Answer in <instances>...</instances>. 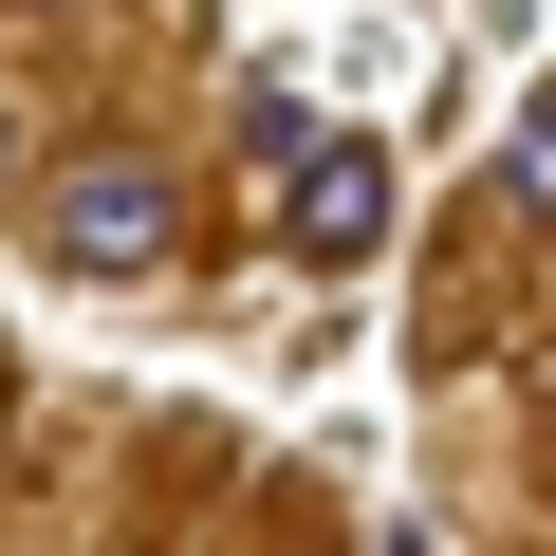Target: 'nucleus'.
Masks as SVG:
<instances>
[{
    "instance_id": "nucleus-5",
    "label": "nucleus",
    "mask_w": 556,
    "mask_h": 556,
    "mask_svg": "<svg viewBox=\"0 0 556 556\" xmlns=\"http://www.w3.org/2000/svg\"><path fill=\"white\" fill-rule=\"evenodd\" d=\"M20 20H75V0H20Z\"/></svg>"
},
{
    "instance_id": "nucleus-4",
    "label": "nucleus",
    "mask_w": 556,
    "mask_h": 556,
    "mask_svg": "<svg viewBox=\"0 0 556 556\" xmlns=\"http://www.w3.org/2000/svg\"><path fill=\"white\" fill-rule=\"evenodd\" d=\"M0 186H20V112H0Z\"/></svg>"
},
{
    "instance_id": "nucleus-2",
    "label": "nucleus",
    "mask_w": 556,
    "mask_h": 556,
    "mask_svg": "<svg viewBox=\"0 0 556 556\" xmlns=\"http://www.w3.org/2000/svg\"><path fill=\"white\" fill-rule=\"evenodd\" d=\"M260 186H278V241H298L316 278H353V260L390 241V149H371V130H334V112H316L298 149H278Z\"/></svg>"
},
{
    "instance_id": "nucleus-1",
    "label": "nucleus",
    "mask_w": 556,
    "mask_h": 556,
    "mask_svg": "<svg viewBox=\"0 0 556 556\" xmlns=\"http://www.w3.org/2000/svg\"><path fill=\"white\" fill-rule=\"evenodd\" d=\"M38 241H56L75 278H167V260H186V186H167L149 149H75V167L38 186Z\"/></svg>"
},
{
    "instance_id": "nucleus-3",
    "label": "nucleus",
    "mask_w": 556,
    "mask_h": 556,
    "mask_svg": "<svg viewBox=\"0 0 556 556\" xmlns=\"http://www.w3.org/2000/svg\"><path fill=\"white\" fill-rule=\"evenodd\" d=\"M501 223H556V93L501 130Z\"/></svg>"
}]
</instances>
